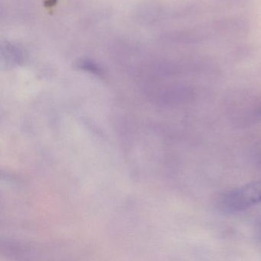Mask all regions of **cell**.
<instances>
[{
	"label": "cell",
	"instance_id": "cell-2",
	"mask_svg": "<svg viewBox=\"0 0 261 261\" xmlns=\"http://www.w3.org/2000/svg\"><path fill=\"white\" fill-rule=\"evenodd\" d=\"M252 156L255 161L261 164V139L258 140L252 149Z\"/></svg>",
	"mask_w": 261,
	"mask_h": 261
},
{
	"label": "cell",
	"instance_id": "cell-3",
	"mask_svg": "<svg viewBox=\"0 0 261 261\" xmlns=\"http://www.w3.org/2000/svg\"><path fill=\"white\" fill-rule=\"evenodd\" d=\"M254 238L257 248L261 253V219L258 221L255 226Z\"/></svg>",
	"mask_w": 261,
	"mask_h": 261
},
{
	"label": "cell",
	"instance_id": "cell-4",
	"mask_svg": "<svg viewBox=\"0 0 261 261\" xmlns=\"http://www.w3.org/2000/svg\"><path fill=\"white\" fill-rule=\"evenodd\" d=\"M255 119L257 120L258 122L261 123V105L255 111Z\"/></svg>",
	"mask_w": 261,
	"mask_h": 261
},
{
	"label": "cell",
	"instance_id": "cell-1",
	"mask_svg": "<svg viewBox=\"0 0 261 261\" xmlns=\"http://www.w3.org/2000/svg\"><path fill=\"white\" fill-rule=\"evenodd\" d=\"M261 203V180L251 181L221 194L217 200L218 210L231 214Z\"/></svg>",
	"mask_w": 261,
	"mask_h": 261
}]
</instances>
